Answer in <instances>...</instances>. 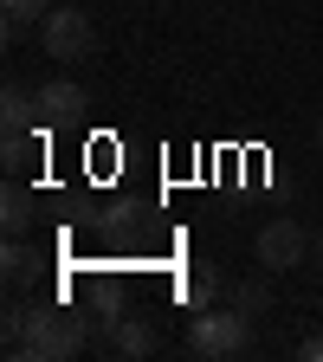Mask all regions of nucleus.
Wrapping results in <instances>:
<instances>
[{
	"instance_id": "obj_14",
	"label": "nucleus",
	"mask_w": 323,
	"mask_h": 362,
	"mask_svg": "<svg viewBox=\"0 0 323 362\" xmlns=\"http://www.w3.org/2000/svg\"><path fill=\"white\" fill-rule=\"evenodd\" d=\"M26 324H33V310H26V304H7V317H0V337H7V356H20V343H26Z\"/></svg>"
},
{
	"instance_id": "obj_17",
	"label": "nucleus",
	"mask_w": 323,
	"mask_h": 362,
	"mask_svg": "<svg viewBox=\"0 0 323 362\" xmlns=\"http://www.w3.org/2000/svg\"><path fill=\"white\" fill-rule=\"evenodd\" d=\"M317 136H323V117H317Z\"/></svg>"
},
{
	"instance_id": "obj_13",
	"label": "nucleus",
	"mask_w": 323,
	"mask_h": 362,
	"mask_svg": "<svg viewBox=\"0 0 323 362\" xmlns=\"http://www.w3.org/2000/svg\"><path fill=\"white\" fill-rule=\"evenodd\" d=\"M213 291H220V279L201 265V272H188V285H181V298H188V310H207L213 304Z\"/></svg>"
},
{
	"instance_id": "obj_12",
	"label": "nucleus",
	"mask_w": 323,
	"mask_h": 362,
	"mask_svg": "<svg viewBox=\"0 0 323 362\" xmlns=\"http://www.w3.org/2000/svg\"><path fill=\"white\" fill-rule=\"evenodd\" d=\"M265 304H271V285H265V279H240V285H233V310L259 317Z\"/></svg>"
},
{
	"instance_id": "obj_3",
	"label": "nucleus",
	"mask_w": 323,
	"mask_h": 362,
	"mask_svg": "<svg viewBox=\"0 0 323 362\" xmlns=\"http://www.w3.org/2000/svg\"><path fill=\"white\" fill-rule=\"evenodd\" d=\"M39 45H45V59H90L98 52V26H90V13L84 7H52L39 20Z\"/></svg>"
},
{
	"instance_id": "obj_1",
	"label": "nucleus",
	"mask_w": 323,
	"mask_h": 362,
	"mask_svg": "<svg viewBox=\"0 0 323 362\" xmlns=\"http://www.w3.org/2000/svg\"><path fill=\"white\" fill-rule=\"evenodd\" d=\"M84 349H90V324L78 310H65V304H39L33 324H26V343H20L26 362H71Z\"/></svg>"
},
{
	"instance_id": "obj_11",
	"label": "nucleus",
	"mask_w": 323,
	"mask_h": 362,
	"mask_svg": "<svg viewBox=\"0 0 323 362\" xmlns=\"http://www.w3.org/2000/svg\"><path fill=\"white\" fill-rule=\"evenodd\" d=\"M39 156H45V123H39V129H13V136H7V175H26Z\"/></svg>"
},
{
	"instance_id": "obj_2",
	"label": "nucleus",
	"mask_w": 323,
	"mask_h": 362,
	"mask_svg": "<svg viewBox=\"0 0 323 362\" xmlns=\"http://www.w3.org/2000/svg\"><path fill=\"white\" fill-rule=\"evenodd\" d=\"M252 349V317L246 310H194L188 317V356H207V362H233Z\"/></svg>"
},
{
	"instance_id": "obj_7",
	"label": "nucleus",
	"mask_w": 323,
	"mask_h": 362,
	"mask_svg": "<svg viewBox=\"0 0 323 362\" xmlns=\"http://www.w3.org/2000/svg\"><path fill=\"white\" fill-rule=\"evenodd\" d=\"M0 129H39V90H26V84H7L0 90Z\"/></svg>"
},
{
	"instance_id": "obj_4",
	"label": "nucleus",
	"mask_w": 323,
	"mask_h": 362,
	"mask_svg": "<svg viewBox=\"0 0 323 362\" xmlns=\"http://www.w3.org/2000/svg\"><path fill=\"white\" fill-rule=\"evenodd\" d=\"M304 252H310V233H304V226H298L291 214L265 220V226H259V240H252V259H259L265 272H291Z\"/></svg>"
},
{
	"instance_id": "obj_9",
	"label": "nucleus",
	"mask_w": 323,
	"mask_h": 362,
	"mask_svg": "<svg viewBox=\"0 0 323 362\" xmlns=\"http://www.w3.org/2000/svg\"><path fill=\"white\" fill-rule=\"evenodd\" d=\"M0 272H7V285H13V291H26V285L39 279V246L7 240V252H0Z\"/></svg>"
},
{
	"instance_id": "obj_8",
	"label": "nucleus",
	"mask_w": 323,
	"mask_h": 362,
	"mask_svg": "<svg viewBox=\"0 0 323 362\" xmlns=\"http://www.w3.org/2000/svg\"><path fill=\"white\" fill-rule=\"evenodd\" d=\"M110 349H117V356H155V349H162V337H155V324H143V317H117Z\"/></svg>"
},
{
	"instance_id": "obj_6",
	"label": "nucleus",
	"mask_w": 323,
	"mask_h": 362,
	"mask_svg": "<svg viewBox=\"0 0 323 362\" xmlns=\"http://www.w3.org/2000/svg\"><path fill=\"white\" fill-rule=\"evenodd\" d=\"M0 226H7V240H26L33 226H39V194L26 188L20 175L7 181V194H0Z\"/></svg>"
},
{
	"instance_id": "obj_16",
	"label": "nucleus",
	"mask_w": 323,
	"mask_h": 362,
	"mask_svg": "<svg viewBox=\"0 0 323 362\" xmlns=\"http://www.w3.org/2000/svg\"><path fill=\"white\" fill-rule=\"evenodd\" d=\"M143 7H162V0H143Z\"/></svg>"
},
{
	"instance_id": "obj_18",
	"label": "nucleus",
	"mask_w": 323,
	"mask_h": 362,
	"mask_svg": "<svg viewBox=\"0 0 323 362\" xmlns=\"http://www.w3.org/2000/svg\"><path fill=\"white\" fill-rule=\"evenodd\" d=\"M317 265H323V252H317Z\"/></svg>"
},
{
	"instance_id": "obj_15",
	"label": "nucleus",
	"mask_w": 323,
	"mask_h": 362,
	"mask_svg": "<svg viewBox=\"0 0 323 362\" xmlns=\"http://www.w3.org/2000/svg\"><path fill=\"white\" fill-rule=\"evenodd\" d=\"M298 356H304V362H323V337H304V343H298Z\"/></svg>"
},
{
	"instance_id": "obj_10",
	"label": "nucleus",
	"mask_w": 323,
	"mask_h": 362,
	"mask_svg": "<svg viewBox=\"0 0 323 362\" xmlns=\"http://www.w3.org/2000/svg\"><path fill=\"white\" fill-rule=\"evenodd\" d=\"M52 7H59V0H0V26H7V39H20L26 26H39Z\"/></svg>"
},
{
	"instance_id": "obj_5",
	"label": "nucleus",
	"mask_w": 323,
	"mask_h": 362,
	"mask_svg": "<svg viewBox=\"0 0 323 362\" xmlns=\"http://www.w3.org/2000/svg\"><path fill=\"white\" fill-rule=\"evenodd\" d=\"M90 110V98H84V84L78 78H45L39 84V123L52 129V123H78Z\"/></svg>"
}]
</instances>
